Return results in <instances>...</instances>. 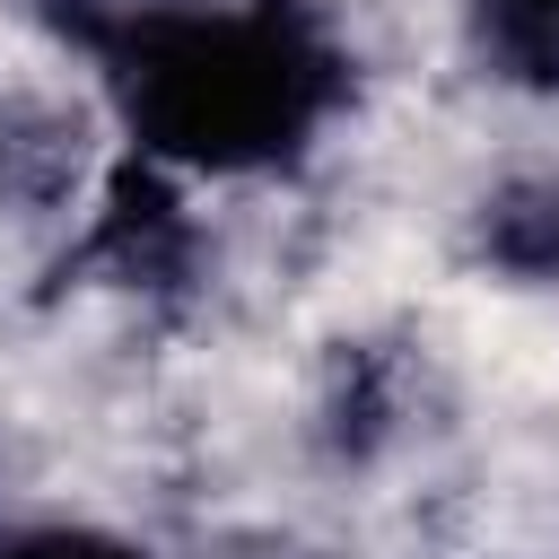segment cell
<instances>
[{
  "label": "cell",
  "instance_id": "obj_1",
  "mask_svg": "<svg viewBox=\"0 0 559 559\" xmlns=\"http://www.w3.org/2000/svg\"><path fill=\"white\" fill-rule=\"evenodd\" d=\"M114 87L157 157L245 175L323 122L341 70L297 9H148L114 52Z\"/></svg>",
  "mask_w": 559,
  "mask_h": 559
},
{
  "label": "cell",
  "instance_id": "obj_2",
  "mask_svg": "<svg viewBox=\"0 0 559 559\" xmlns=\"http://www.w3.org/2000/svg\"><path fill=\"white\" fill-rule=\"evenodd\" d=\"M472 35L515 87H559V0H472Z\"/></svg>",
  "mask_w": 559,
  "mask_h": 559
},
{
  "label": "cell",
  "instance_id": "obj_3",
  "mask_svg": "<svg viewBox=\"0 0 559 559\" xmlns=\"http://www.w3.org/2000/svg\"><path fill=\"white\" fill-rule=\"evenodd\" d=\"M0 559H140V550L96 533V524H44V533H17Z\"/></svg>",
  "mask_w": 559,
  "mask_h": 559
}]
</instances>
